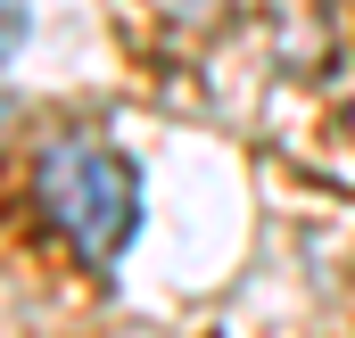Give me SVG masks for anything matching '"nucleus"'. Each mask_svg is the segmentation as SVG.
I'll list each match as a JSON object with an SVG mask.
<instances>
[{"label":"nucleus","instance_id":"obj_1","mask_svg":"<svg viewBox=\"0 0 355 338\" xmlns=\"http://www.w3.org/2000/svg\"><path fill=\"white\" fill-rule=\"evenodd\" d=\"M33 198L42 215L91 256V264H116L132 223H141V173L124 149H107L99 132H58L42 157H33Z\"/></svg>","mask_w":355,"mask_h":338},{"label":"nucleus","instance_id":"obj_2","mask_svg":"<svg viewBox=\"0 0 355 338\" xmlns=\"http://www.w3.org/2000/svg\"><path fill=\"white\" fill-rule=\"evenodd\" d=\"M17 42H25V8H17V0H0V58H8Z\"/></svg>","mask_w":355,"mask_h":338}]
</instances>
